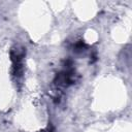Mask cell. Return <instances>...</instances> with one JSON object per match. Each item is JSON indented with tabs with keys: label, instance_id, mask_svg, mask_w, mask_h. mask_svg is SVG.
I'll return each instance as SVG.
<instances>
[{
	"label": "cell",
	"instance_id": "2",
	"mask_svg": "<svg viewBox=\"0 0 132 132\" xmlns=\"http://www.w3.org/2000/svg\"><path fill=\"white\" fill-rule=\"evenodd\" d=\"M40 132H54V129H53L51 126H48L47 128H45L44 130H42V131H40Z\"/></svg>",
	"mask_w": 132,
	"mask_h": 132
},
{
	"label": "cell",
	"instance_id": "1",
	"mask_svg": "<svg viewBox=\"0 0 132 132\" xmlns=\"http://www.w3.org/2000/svg\"><path fill=\"white\" fill-rule=\"evenodd\" d=\"M25 53V48L20 45H15L10 52V59L12 62V77L15 84H21V79L23 78Z\"/></svg>",
	"mask_w": 132,
	"mask_h": 132
}]
</instances>
